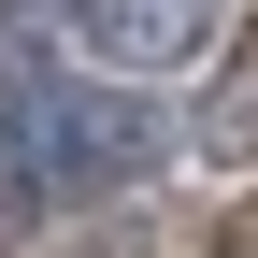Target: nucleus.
Segmentation results:
<instances>
[{"instance_id": "obj_2", "label": "nucleus", "mask_w": 258, "mask_h": 258, "mask_svg": "<svg viewBox=\"0 0 258 258\" xmlns=\"http://www.w3.org/2000/svg\"><path fill=\"white\" fill-rule=\"evenodd\" d=\"M72 15L86 57H115V72H186V57L215 43V0H57Z\"/></svg>"}, {"instance_id": "obj_1", "label": "nucleus", "mask_w": 258, "mask_h": 258, "mask_svg": "<svg viewBox=\"0 0 258 258\" xmlns=\"http://www.w3.org/2000/svg\"><path fill=\"white\" fill-rule=\"evenodd\" d=\"M158 158V115L144 101H29L15 115V172L29 186H115Z\"/></svg>"}, {"instance_id": "obj_3", "label": "nucleus", "mask_w": 258, "mask_h": 258, "mask_svg": "<svg viewBox=\"0 0 258 258\" xmlns=\"http://www.w3.org/2000/svg\"><path fill=\"white\" fill-rule=\"evenodd\" d=\"M215 158H258V57L230 72V101H215Z\"/></svg>"}]
</instances>
